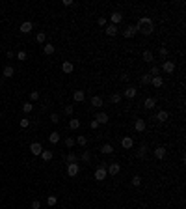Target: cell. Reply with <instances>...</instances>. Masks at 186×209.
Instances as JSON below:
<instances>
[{
  "label": "cell",
  "mask_w": 186,
  "mask_h": 209,
  "mask_svg": "<svg viewBox=\"0 0 186 209\" xmlns=\"http://www.w3.org/2000/svg\"><path fill=\"white\" fill-rule=\"evenodd\" d=\"M155 157L162 161V159L166 157V148H164V146H158V148H155Z\"/></svg>",
  "instance_id": "cell-16"
},
{
  "label": "cell",
  "mask_w": 186,
  "mask_h": 209,
  "mask_svg": "<svg viewBox=\"0 0 186 209\" xmlns=\"http://www.w3.org/2000/svg\"><path fill=\"white\" fill-rule=\"evenodd\" d=\"M13 75H15V69H13L11 65H6L4 67V77H8V79H9V77H13Z\"/></svg>",
  "instance_id": "cell-30"
},
{
  "label": "cell",
  "mask_w": 186,
  "mask_h": 209,
  "mask_svg": "<svg viewBox=\"0 0 186 209\" xmlns=\"http://www.w3.org/2000/svg\"><path fill=\"white\" fill-rule=\"evenodd\" d=\"M32 110H34V104H32V103H24V104H23V112L28 114V112H32Z\"/></svg>",
  "instance_id": "cell-36"
},
{
  "label": "cell",
  "mask_w": 186,
  "mask_h": 209,
  "mask_svg": "<svg viewBox=\"0 0 186 209\" xmlns=\"http://www.w3.org/2000/svg\"><path fill=\"white\" fill-rule=\"evenodd\" d=\"M50 121H52V123H58V121H60V116H58L56 112H54V114H50Z\"/></svg>",
  "instance_id": "cell-44"
},
{
  "label": "cell",
  "mask_w": 186,
  "mask_h": 209,
  "mask_svg": "<svg viewBox=\"0 0 186 209\" xmlns=\"http://www.w3.org/2000/svg\"><path fill=\"white\" fill-rule=\"evenodd\" d=\"M121 146H123V149H132V148H134L132 136H123V138H121Z\"/></svg>",
  "instance_id": "cell-5"
},
{
  "label": "cell",
  "mask_w": 186,
  "mask_h": 209,
  "mask_svg": "<svg viewBox=\"0 0 186 209\" xmlns=\"http://www.w3.org/2000/svg\"><path fill=\"white\" fill-rule=\"evenodd\" d=\"M49 142L50 144H58L60 142V133H58V131H52V133L49 135Z\"/></svg>",
  "instance_id": "cell-23"
},
{
  "label": "cell",
  "mask_w": 186,
  "mask_h": 209,
  "mask_svg": "<svg viewBox=\"0 0 186 209\" xmlns=\"http://www.w3.org/2000/svg\"><path fill=\"white\" fill-rule=\"evenodd\" d=\"M32 209H41V202L39 200H34L32 202Z\"/></svg>",
  "instance_id": "cell-46"
},
{
  "label": "cell",
  "mask_w": 186,
  "mask_h": 209,
  "mask_svg": "<svg viewBox=\"0 0 186 209\" xmlns=\"http://www.w3.org/2000/svg\"><path fill=\"white\" fill-rule=\"evenodd\" d=\"M74 144H77V140H74L73 136H67V138H65V146H67V148H73Z\"/></svg>",
  "instance_id": "cell-38"
},
{
  "label": "cell",
  "mask_w": 186,
  "mask_h": 209,
  "mask_svg": "<svg viewBox=\"0 0 186 209\" xmlns=\"http://www.w3.org/2000/svg\"><path fill=\"white\" fill-rule=\"evenodd\" d=\"M145 153H147V146L143 144V146H140V148H138L136 157H138V159H143V157H145Z\"/></svg>",
  "instance_id": "cell-25"
},
{
  "label": "cell",
  "mask_w": 186,
  "mask_h": 209,
  "mask_svg": "<svg viewBox=\"0 0 186 209\" xmlns=\"http://www.w3.org/2000/svg\"><path fill=\"white\" fill-rule=\"evenodd\" d=\"M97 24H99V26H106V19H104V17H99V19H97Z\"/></svg>",
  "instance_id": "cell-47"
},
{
  "label": "cell",
  "mask_w": 186,
  "mask_h": 209,
  "mask_svg": "<svg viewBox=\"0 0 186 209\" xmlns=\"http://www.w3.org/2000/svg\"><path fill=\"white\" fill-rule=\"evenodd\" d=\"M160 56H164V58L168 56V49L166 47H160Z\"/></svg>",
  "instance_id": "cell-49"
},
{
  "label": "cell",
  "mask_w": 186,
  "mask_h": 209,
  "mask_svg": "<svg viewBox=\"0 0 186 209\" xmlns=\"http://www.w3.org/2000/svg\"><path fill=\"white\" fill-rule=\"evenodd\" d=\"M28 125H30V120H28V118H24V120H20V127H23V129H26V127H28Z\"/></svg>",
  "instance_id": "cell-43"
},
{
  "label": "cell",
  "mask_w": 186,
  "mask_h": 209,
  "mask_svg": "<svg viewBox=\"0 0 186 209\" xmlns=\"http://www.w3.org/2000/svg\"><path fill=\"white\" fill-rule=\"evenodd\" d=\"M101 151L104 153V155H110V153H114V146H112V144H104V146L101 148Z\"/></svg>",
  "instance_id": "cell-29"
},
{
  "label": "cell",
  "mask_w": 186,
  "mask_h": 209,
  "mask_svg": "<svg viewBox=\"0 0 186 209\" xmlns=\"http://www.w3.org/2000/svg\"><path fill=\"white\" fill-rule=\"evenodd\" d=\"M106 176H108V172H106V166H99V168L95 170V179H97V181L106 179Z\"/></svg>",
  "instance_id": "cell-4"
},
{
  "label": "cell",
  "mask_w": 186,
  "mask_h": 209,
  "mask_svg": "<svg viewBox=\"0 0 186 209\" xmlns=\"http://www.w3.org/2000/svg\"><path fill=\"white\" fill-rule=\"evenodd\" d=\"M41 159H43L45 163H49L50 159H52V151L50 149H43V151H41Z\"/></svg>",
  "instance_id": "cell-26"
},
{
  "label": "cell",
  "mask_w": 186,
  "mask_h": 209,
  "mask_svg": "<svg viewBox=\"0 0 186 209\" xmlns=\"http://www.w3.org/2000/svg\"><path fill=\"white\" fill-rule=\"evenodd\" d=\"M134 129L138 131V133H143V131H145V120H136Z\"/></svg>",
  "instance_id": "cell-20"
},
{
  "label": "cell",
  "mask_w": 186,
  "mask_h": 209,
  "mask_svg": "<svg viewBox=\"0 0 186 209\" xmlns=\"http://www.w3.org/2000/svg\"><path fill=\"white\" fill-rule=\"evenodd\" d=\"M110 21H112L110 24H115V26H117V24L121 23V21H123V13H119V11H114L112 15H110Z\"/></svg>",
  "instance_id": "cell-10"
},
{
  "label": "cell",
  "mask_w": 186,
  "mask_h": 209,
  "mask_svg": "<svg viewBox=\"0 0 186 209\" xmlns=\"http://www.w3.org/2000/svg\"><path fill=\"white\" fill-rule=\"evenodd\" d=\"M102 103H104V101H102V97H101V95H93V97H91V107L101 108V107H102Z\"/></svg>",
  "instance_id": "cell-19"
},
{
  "label": "cell",
  "mask_w": 186,
  "mask_h": 209,
  "mask_svg": "<svg viewBox=\"0 0 186 209\" xmlns=\"http://www.w3.org/2000/svg\"><path fill=\"white\" fill-rule=\"evenodd\" d=\"M17 58L24 62V60H26V52H24V51H19V52H17Z\"/></svg>",
  "instance_id": "cell-45"
},
{
  "label": "cell",
  "mask_w": 186,
  "mask_h": 209,
  "mask_svg": "<svg viewBox=\"0 0 186 209\" xmlns=\"http://www.w3.org/2000/svg\"><path fill=\"white\" fill-rule=\"evenodd\" d=\"M121 97H123V95H121V93H117V92H115V93H114V95H112V97H110V101H112V103H114V104H117V103H119V101H121Z\"/></svg>",
  "instance_id": "cell-32"
},
{
  "label": "cell",
  "mask_w": 186,
  "mask_h": 209,
  "mask_svg": "<svg viewBox=\"0 0 186 209\" xmlns=\"http://www.w3.org/2000/svg\"><path fill=\"white\" fill-rule=\"evenodd\" d=\"M30 99H32V101H37V99H39V92H37V90H34V92L30 93Z\"/></svg>",
  "instance_id": "cell-42"
},
{
  "label": "cell",
  "mask_w": 186,
  "mask_h": 209,
  "mask_svg": "<svg viewBox=\"0 0 186 209\" xmlns=\"http://www.w3.org/2000/svg\"><path fill=\"white\" fill-rule=\"evenodd\" d=\"M65 161H67V164L69 163H78V155H77V153H67V157H65Z\"/></svg>",
  "instance_id": "cell-27"
},
{
  "label": "cell",
  "mask_w": 186,
  "mask_h": 209,
  "mask_svg": "<svg viewBox=\"0 0 186 209\" xmlns=\"http://www.w3.org/2000/svg\"><path fill=\"white\" fill-rule=\"evenodd\" d=\"M36 39L39 41V43H45V41H47V34L45 32H39L37 36H36Z\"/></svg>",
  "instance_id": "cell-39"
},
{
  "label": "cell",
  "mask_w": 186,
  "mask_h": 209,
  "mask_svg": "<svg viewBox=\"0 0 186 209\" xmlns=\"http://www.w3.org/2000/svg\"><path fill=\"white\" fill-rule=\"evenodd\" d=\"M132 185H134V187H140V185H142V177H140V176H134V177H132Z\"/></svg>",
  "instance_id": "cell-41"
},
{
  "label": "cell",
  "mask_w": 186,
  "mask_h": 209,
  "mask_svg": "<svg viewBox=\"0 0 186 209\" xmlns=\"http://www.w3.org/2000/svg\"><path fill=\"white\" fill-rule=\"evenodd\" d=\"M162 71L164 73H173L175 71V64H173V62H171V60H166V62H164V65H162Z\"/></svg>",
  "instance_id": "cell-9"
},
{
  "label": "cell",
  "mask_w": 186,
  "mask_h": 209,
  "mask_svg": "<svg viewBox=\"0 0 186 209\" xmlns=\"http://www.w3.org/2000/svg\"><path fill=\"white\" fill-rule=\"evenodd\" d=\"M143 107H145L147 110H151V108H155L156 107V99L155 97H147L145 101H143Z\"/></svg>",
  "instance_id": "cell-18"
},
{
  "label": "cell",
  "mask_w": 186,
  "mask_h": 209,
  "mask_svg": "<svg viewBox=\"0 0 186 209\" xmlns=\"http://www.w3.org/2000/svg\"><path fill=\"white\" fill-rule=\"evenodd\" d=\"M143 60H145L147 64H153V62H155V54L151 51H143Z\"/></svg>",
  "instance_id": "cell-24"
},
{
  "label": "cell",
  "mask_w": 186,
  "mask_h": 209,
  "mask_svg": "<svg viewBox=\"0 0 186 209\" xmlns=\"http://www.w3.org/2000/svg\"><path fill=\"white\" fill-rule=\"evenodd\" d=\"M134 26H136V32L143 34V36H151L153 30H155V24H153V19L151 17H142Z\"/></svg>",
  "instance_id": "cell-1"
},
{
  "label": "cell",
  "mask_w": 186,
  "mask_h": 209,
  "mask_svg": "<svg viewBox=\"0 0 186 209\" xmlns=\"http://www.w3.org/2000/svg\"><path fill=\"white\" fill-rule=\"evenodd\" d=\"M121 80H125V82H127V80H128V73L123 71V73H121Z\"/></svg>",
  "instance_id": "cell-50"
},
{
  "label": "cell",
  "mask_w": 186,
  "mask_h": 209,
  "mask_svg": "<svg viewBox=\"0 0 186 209\" xmlns=\"http://www.w3.org/2000/svg\"><path fill=\"white\" fill-rule=\"evenodd\" d=\"M104 32H106V36H110V38H114V36H117V32H119V28H117V26H115V24H108Z\"/></svg>",
  "instance_id": "cell-12"
},
{
  "label": "cell",
  "mask_w": 186,
  "mask_h": 209,
  "mask_svg": "<svg viewBox=\"0 0 186 209\" xmlns=\"http://www.w3.org/2000/svg\"><path fill=\"white\" fill-rule=\"evenodd\" d=\"M149 75H151V77H160V67H158V65H153V67H151V71H149Z\"/></svg>",
  "instance_id": "cell-31"
},
{
  "label": "cell",
  "mask_w": 186,
  "mask_h": 209,
  "mask_svg": "<svg viewBox=\"0 0 186 209\" xmlns=\"http://www.w3.org/2000/svg\"><path fill=\"white\" fill-rule=\"evenodd\" d=\"M54 51H56V47H54L52 43H45V47H43V52L47 54V56H50V54H54Z\"/></svg>",
  "instance_id": "cell-22"
},
{
  "label": "cell",
  "mask_w": 186,
  "mask_h": 209,
  "mask_svg": "<svg viewBox=\"0 0 186 209\" xmlns=\"http://www.w3.org/2000/svg\"><path fill=\"white\" fill-rule=\"evenodd\" d=\"M73 99L77 101V103H82V101L86 99V92H84V90H77V92L73 93Z\"/></svg>",
  "instance_id": "cell-14"
},
{
  "label": "cell",
  "mask_w": 186,
  "mask_h": 209,
  "mask_svg": "<svg viewBox=\"0 0 186 209\" xmlns=\"http://www.w3.org/2000/svg\"><path fill=\"white\" fill-rule=\"evenodd\" d=\"M106 172L110 174V176H117V174L121 172V164H117V163H112V164H106Z\"/></svg>",
  "instance_id": "cell-3"
},
{
  "label": "cell",
  "mask_w": 186,
  "mask_h": 209,
  "mask_svg": "<svg viewBox=\"0 0 186 209\" xmlns=\"http://www.w3.org/2000/svg\"><path fill=\"white\" fill-rule=\"evenodd\" d=\"M82 161H84V163H89V161H91V153H89V151H84V153H82Z\"/></svg>",
  "instance_id": "cell-40"
},
{
  "label": "cell",
  "mask_w": 186,
  "mask_h": 209,
  "mask_svg": "<svg viewBox=\"0 0 186 209\" xmlns=\"http://www.w3.org/2000/svg\"><path fill=\"white\" fill-rule=\"evenodd\" d=\"M136 34H138V32H136V26H134V24H128L127 28L123 30V38H127V39H128V38H134Z\"/></svg>",
  "instance_id": "cell-6"
},
{
  "label": "cell",
  "mask_w": 186,
  "mask_h": 209,
  "mask_svg": "<svg viewBox=\"0 0 186 209\" xmlns=\"http://www.w3.org/2000/svg\"><path fill=\"white\" fill-rule=\"evenodd\" d=\"M136 93H138V90H136L134 86H128V88H125V92H123L121 95H125L127 99H134V97H136Z\"/></svg>",
  "instance_id": "cell-8"
},
{
  "label": "cell",
  "mask_w": 186,
  "mask_h": 209,
  "mask_svg": "<svg viewBox=\"0 0 186 209\" xmlns=\"http://www.w3.org/2000/svg\"><path fill=\"white\" fill-rule=\"evenodd\" d=\"M78 172H80V166H78V163H69V164H67V176H69V177L78 176Z\"/></svg>",
  "instance_id": "cell-2"
},
{
  "label": "cell",
  "mask_w": 186,
  "mask_h": 209,
  "mask_svg": "<svg viewBox=\"0 0 186 209\" xmlns=\"http://www.w3.org/2000/svg\"><path fill=\"white\" fill-rule=\"evenodd\" d=\"M78 127H80V121L74 120V118H71V120H69V129H71V131H77Z\"/></svg>",
  "instance_id": "cell-28"
},
{
  "label": "cell",
  "mask_w": 186,
  "mask_h": 209,
  "mask_svg": "<svg viewBox=\"0 0 186 209\" xmlns=\"http://www.w3.org/2000/svg\"><path fill=\"white\" fill-rule=\"evenodd\" d=\"M63 112H65L67 116H73V112H74V107H73V104H65V108H63Z\"/></svg>",
  "instance_id": "cell-37"
},
{
  "label": "cell",
  "mask_w": 186,
  "mask_h": 209,
  "mask_svg": "<svg viewBox=\"0 0 186 209\" xmlns=\"http://www.w3.org/2000/svg\"><path fill=\"white\" fill-rule=\"evenodd\" d=\"M77 144H78V146H86V144H88V138H86L84 135L77 136Z\"/></svg>",
  "instance_id": "cell-34"
},
{
  "label": "cell",
  "mask_w": 186,
  "mask_h": 209,
  "mask_svg": "<svg viewBox=\"0 0 186 209\" xmlns=\"http://www.w3.org/2000/svg\"><path fill=\"white\" fill-rule=\"evenodd\" d=\"M151 84H153L155 88H162L164 86V79L162 77H153V79H151Z\"/></svg>",
  "instance_id": "cell-21"
},
{
  "label": "cell",
  "mask_w": 186,
  "mask_h": 209,
  "mask_svg": "<svg viewBox=\"0 0 186 209\" xmlns=\"http://www.w3.org/2000/svg\"><path fill=\"white\" fill-rule=\"evenodd\" d=\"M168 118H169V114L166 112V110H158L156 116H155V120H156V121H160V123H164V121L168 120Z\"/></svg>",
  "instance_id": "cell-13"
},
{
  "label": "cell",
  "mask_w": 186,
  "mask_h": 209,
  "mask_svg": "<svg viewBox=\"0 0 186 209\" xmlns=\"http://www.w3.org/2000/svg\"><path fill=\"white\" fill-rule=\"evenodd\" d=\"M89 127H91V129H97V127H99V121H97V120H91V121H89Z\"/></svg>",
  "instance_id": "cell-48"
},
{
  "label": "cell",
  "mask_w": 186,
  "mask_h": 209,
  "mask_svg": "<svg viewBox=\"0 0 186 209\" xmlns=\"http://www.w3.org/2000/svg\"><path fill=\"white\" fill-rule=\"evenodd\" d=\"M56 202H58V198H56V196H54V194H50V196H49V198H47V204H49L50 207H54V205H56Z\"/></svg>",
  "instance_id": "cell-33"
},
{
  "label": "cell",
  "mask_w": 186,
  "mask_h": 209,
  "mask_svg": "<svg viewBox=\"0 0 186 209\" xmlns=\"http://www.w3.org/2000/svg\"><path fill=\"white\" fill-rule=\"evenodd\" d=\"M6 56H8L9 60H13V56H15V54H13V51H8V52H6Z\"/></svg>",
  "instance_id": "cell-51"
},
{
  "label": "cell",
  "mask_w": 186,
  "mask_h": 209,
  "mask_svg": "<svg viewBox=\"0 0 186 209\" xmlns=\"http://www.w3.org/2000/svg\"><path fill=\"white\" fill-rule=\"evenodd\" d=\"M30 151H32V155H41L43 146H41L39 142H34V144H30Z\"/></svg>",
  "instance_id": "cell-11"
},
{
  "label": "cell",
  "mask_w": 186,
  "mask_h": 209,
  "mask_svg": "<svg viewBox=\"0 0 186 209\" xmlns=\"http://www.w3.org/2000/svg\"><path fill=\"white\" fill-rule=\"evenodd\" d=\"M151 79H153V77H151L149 73L142 75V84H151Z\"/></svg>",
  "instance_id": "cell-35"
},
{
  "label": "cell",
  "mask_w": 186,
  "mask_h": 209,
  "mask_svg": "<svg viewBox=\"0 0 186 209\" xmlns=\"http://www.w3.org/2000/svg\"><path fill=\"white\" fill-rule=\"evenodd\" d=\"M63 6H74L73 0H63Z\"/></svg>",
  "instance_id": "cell-52"
},
{
  "label": "cell",
  "mask_w": 186,
  "mask_h": 209,
  "mask_svg": "<svg viewBox=\"0 0 186 209\" xmlns=\"http://www.w3.org/2000/svg\"><path fill=\"white\" fill-rule=\"evenodd\" d=\"M61 71H63L65 75H71L73 71H74V65H73V62H69V60H65L63 64H61Z\"/></svg>",
  "instance_id": "cell-7"
},
{
  "label": "cell",
  "mask_w": 186,
  "mask_h": 209,
  "mask_svg": "<svg viewBox=\"0 0 186 209\" xmlns=\"http://www.w3.org/2000/svg\"><path fill=\"white\" fill-rule=\"evenodd\" d=\"M95 120L99 121V125H104V123H108L110 118H108V114H106V112H99L97 116H95Z\"/></svg>",
  "instance_id": "cell-15"
},
{
  "label": "cell",
  "mask_w": 186,
  "mask_h": 209,
  "mask_svg": "<svg viewBox=\"0 0 186 209\" xmlns=\"http://www.w3.org/2000/svg\"><path fill=\"white\" fill-rule=\"evenodd\" d=\"M32 28H34V24L30 23V21H24V23L20 24V32H23V34H30Z\"/></svg>",
  "instance_id": "cell-17"
}]
</instances>
